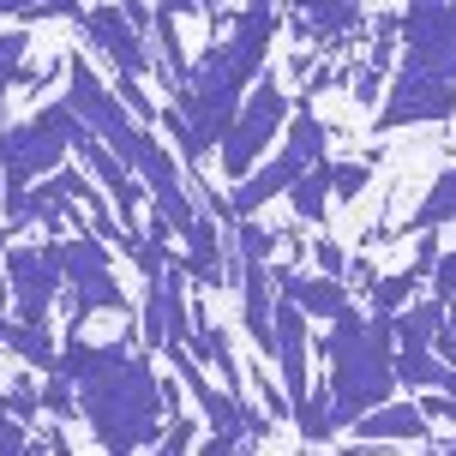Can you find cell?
I'll list each match as a JSON object with an SVG mask.
<instances>
[{
  "instance_id": "obj_16",
  "label": "cell",
  "mask_w": 456,
  "mask_h": 456,
  "mask_svg": "<svg viewBox=\"0 0 456 456\" xmlns=\"http://www.w3.org/2000/svg\"><path fill=\"white\" fill-rule=\"evenodd\" d=\"M289 205H295V223H324V205H330V157L300 168L295 186H289Z\"/></svg>"
},
{
  "instance_id": "obj_8",
  "label": "cell",
  "mask_w": 456,
  "mask_h": 456,
  "mask_svg": "<svg viewBox=\"0 0 456 456\" xmlns=\"http://www.w3.org/2000/svg\"><path fill=\"white\" fill-rule=\"evenodd\" d=\"M6 289H12V319L48 324V313H54V295L67 289L61 258H54V240H48V247L6 240Z\"/></svg>"
},
{
  "instance_id": "obj_7",
  "label": "cell",
  "mask_w": 456,
  "mask_h": 456,
  "mask_svg": "<svg viewBox=\"0 0 456 456\" xmlns=\"http://www.w3.org/2000/svg\"><path fill=\"white\" fill-rule=\"evenodd\" d=\"M390 102L379 114V126L396 133V126H438V120H451L456 114V72H438L427 61H414L403 54V67L390 72Z\"/></svg>"
},
{
  "instance_id": "obj_29",
  "label": "cell",
  "mask_w": 456,
  "mask_h": 456,
  "mask_svg": "<svg viewBox=\"0 0 456 456\" xmlns=\"http://www.w3.org/2000/svg\"><path fill=\"white\" fill-rule=\"evenodd\" d=\"M444 451H456V438H451V444H444Z\"/></svg>"
},
{
  "instance_id": "obj_19",
  "label": "cell",
  "mask_w": 456,
  "mask_h": 456,
  "mask_svg": "<svg viewBox=\"0 0 456 456\" xmlns=\"http://www.w3.org/2000/svg\"><path fill=\"white\" fill-rule=\"evenodd\" d=\"M390 324H396V342H433V330L444 324V300H403L396 313H390Z\"/></svg>"
},
{
  "instance_id": "obj_9",
  "label": "cell",
  "mask_w": 456,
  "mask_h": 456,
  "mask_svg": "<svg viewBox=\"0 0 456 456\" xmlns=\"http://www.w3.org/2000/svg\"><path fill=\"white\" fill-rule=\"evenodd\" d=\"M78 30H85L91 48L109 54L120 78H151V72H157L151 48H144V30L120 12V0H114V6H85V12H78Z\"/></svg>"
},
{
  "instance_id": "obj_25",
  "label": "cell",
  "mask_w": 456,
  "mask_h": 456,
  "mask_svg": "<svg viewBox=\"0 0 456 456\" xmlns=\"http://www.w3.org/2000/svg\"><path fill=\"white\" fill-rule=\"evenodd\" d=\"M19 451H30V433H24L19 414L0 409V456H19Z\"/></svg>"
},
{
  "instance_id": "obj_11",
  "label": "cell",
  "mask_w": 456,
  "mask_h": 456,
  "mask_svg": "<svg viewBox=\"0 0 456 456\" xmlns=\"http://www.w3.org/2000/svg\"><path fill=\"white\" fill-rule=\"evenodd\" d=\"M271 324H276V372H282V390H289V403H300L306 390H313V319L300 313V300L295 295H276V313H271Z\"/></svg>"
},
{
  "instance_id": "obj_13",
  "label": "cell",
  "mask_w": 456,
  "mask_h": 456,
  "mask_svg": "<svg viewBox=\"0 0 456 456\" xmlns=\"http://www.w3.org/2000/svg\"><path fill=\"white\" fill-rule=\"evenodd\" d=\"M72 151H78V157H85V168H91L96 181H102V192H109L114 216H120V223L133 228V210L144 205V199H151V192H144V181H138L133 168H126V162L114 157V151H109V144H102V138L91 133V126H85V120H78V133H72Z\"/></svg>"
},
{
  "instance_id": "obj_10",
  "label": "cell",
  "mask_w": 456,
  "mask_h": 456,
  "mask_svg": "<svg viewBox=\"0 0 456 456\" xmlns=\"http://www.w3.org/2000/svg\"><path fill=\"white\" fill-rule=\"evenodd\" d=\"M403 54L438 72H456V0H409L403 6Z\"/></svg>"
},
{
  "instance_id": "obj_2",
  "label": "cell",
  "mask_w": 456,
  "mask_h": 456,
  "mask_svg": "<svg viewBox=\"0 0 456 456\" xmlns=\"http://www.w3.org/2000/svg\"><path fill=\"white\" fill-rule=\"evenodd\" d=\"M276 43V6L271 0H247L240 19H228V30H216V43L205 48V61H192V78L175 91V109L186 114V126L175 133L181 157L199 168L205 157H216L228 120L240 109L247 85L265 72Z\"/></svg>"
},
{
  "instance_id": "obj_6",
  "label": "cell",
  "mask_w": 456,
  "mask_h": 456,
  "mask_svg": "<svg viewBox=\"0 0 456 456\" xmlns=\"http://www.w3.org/2000/svg\"><path fill=\"white\" fill-rule=\"evenodd\" d=\"M289 114H295V96L282 91L276 78H265L252 96H240V109H234V120H228L223 144H216V162H223L228 181H240V175H252V162L271 151V138L289 126Z\"/></svg>"
},
{
  "instance_id": "obj_18",
  "label": "cell",
  "mask_w": 456,
  "mask_h": 456,
  "mask_svg": "<svg viewBox=\"0 0 456 456\" xmlns=\"http://www.w3.org/2000/svg\"><path fill=\"white\" fill-rule=\"evenodd\" d=\"M282 144H289L300 162H324L330 126H324L319 114H313V102H295V114H289V138H282Z\"/></svg>"
},
{
  "instance_id": "obj_5",
  "label": "cell",
  "mask_w": 456,
  "mask_h": 456,
  "mask_svg": "<svg viewBox=\"0 0 456 456\" xmlns=\"http://www.w3.org/2000/svg\"><path fill=\"white\" fill-rule=\"evenodd\" d=\"M54 258H61V276L72 289V324H85L91 313H126V289L114 282L109 240L96 228H78L67 240H54Z\"/></svg>"
},
{
  "instance_id": "obj_27",
  "label": "cell",
  "mask_w": 456,
  "mask_h": 456,
  "mask_svg": "<svg viewBox=\"0 0 456 456\" xmlns=\"http://www.w3.org/2000/svg\"><path fill=\"white\" fill-rule=\"evenodd\" d=\"M427 282H433L438 300H456V252H438V265H433V276H427Z\"/></svg>"
},
{
  "instance_id": "obj_23",
  "label": "cell",
  "mask_w": 456,
  "mask_h": 456,
  "mask_svg": "<svg viewBox=\"0 0 456 456\" xmlns=\"http://www.w3.org/2000/svg\"><path fill=\"white\" fill-rule=\"evenodd\" d=\"M372 181V162H330V199H361Z\"/></svg>"
},
{
  "instance_id": "obj_26",
  "label": "cell",
  "mask_w": 456,
  "mask_h": 456,
  "mask_svg": "<svg viewBox=\"0 0 456 456\" xmlns=\"http://www.w3.org/2000/svg\"><path fill=\"white\" fill-rule=\"evenodd\" d=\"M313 265H319L324 276H342V271H348V252H342L337 240H324V234H319V240H313Z\"/></svg>"
},
{
  "instance_id": "obj_21",
  "label": "cell",
  "mask_w": 456,
  "mask_h": 456,
  "mask_svg": "<svg viewBox=\"0 0 456 456\" xmlns=\"http://www.w3.org/2000/svg\"><path fill=\"white\" fill-rule=\"evenodd\" d=\"M78 0H0V19H78Z\"/></svg>"
},
{
  "instance_id": "obj_24",
  "label": "cell",
  "mask_w": 456,
  "mask_h": 456,
  "mask_svg": "<svg viewBox=\"0 0 456 456\" xmlns=\"http://www.w3.org/2000/svg\"><path fill=\"white\" fill-rule=\"evenodd\" d=\"M192 444H199V427H192V420H186V414H168V427H162V438H157V451H192Z\"/></svg>"
},
{
  "instance_id": "obj_22",
  "label": "cell",
  "mask_w": 456,
  "mask_h": 456,
  "mask_svg": "<svg viewBox=\"0 0 456 456\" xmlns=\"http://www.w3.org/2000/svg\"><path fill=\"white\" fill-rule=\"evenodd\" d=\"M24 48H30L24 30H0V109H6V91L19 85V72H24Z\"/></svg>"
},
{
  "instance_id": "obj_28",
  "label": "cell",
  "mask_w": 456,
  "mask_h": 456,
  "mask_svg": "<svg viewBox=\"0 0 456 456\" xmlns=\"http://www.w3.org/2000/svg\"><path fill=\"white\" fill-rule=\"evenodd\" d=\"M168 12H210V30H228L223 24V0H157Z\"/></svg>"
},
{
  "instance_id": "obj_15",
  "label": "cell",
  "mask_w": 456,
  "mask_h": 456,
  "mask_svg": "<svg viewBox=\"0 0 456 456\" xmlns=\"http://www.w3.org/2000/svg\"><path fill=\"white\" fill-rule=\"evenodd\" d=\"M361 444H427V409L420 403H379L354 420Z\"/></svg>"
},
{
  "instance_id": "obj_4",
  "label": "cell",
  "mask_w": 456,
  "mask_h": 456,
  "mask_svg": "<svg viewBox=\"0 0 456 456\" xmlns=\"http://www.w3.org/2000/svg\"><path fill=\"white\" fill-rule=\"evenodd\" d=\"M72 133H78V114L67 109V96L48 102V109H37L30 120H19V126H6V133H0V186L19 192V186L54 175L72 151Z\"/></svg>"
},
{
  "instance_id": "obj_12",
  "label": "cell",
  "mask_w": 456,
  "mask_h": 456,
  "mask_svg": "<svg viewBox=\"0 0 456 456\" xmlns=\"http://www.w3.org/2000/svg\"><path fill=\"white\" fill-rule=\"evenodd\" d=\"M366 24V0H289V30L313 48H348Z\"/></svg>"
},
{
  "instance_id": "obj_17",
  "label": "cell",
  "mask_w": 456,
  "mask_h": 456,
  "mask_svg": "<svg viewBox=\"0 0 456 456\" xmlns=\"http://www.w3.org/2000/svg\"><path fill=\"white\" fill-rule=\"evenodd\" d=\"M6 354L12 361H24L30 372H54V361H61V348H54V337H48V324H12V337H6Z\"/></svg>"
},
{
  "instance_id": "obj_3",
  "label": "cell",
  "mask_w": 456,
  "mask_h": 456,
  "mask_svg": "<svg viewBox=\"0 0 456 456\" xmlns=\"http://www.w3.org/2000/svg\"><path fill=\"white\" fill-rule=\"evenodd\" d=\"M319 354L330 361V414L337 427H354L366 409L390 403L396 390V324L390 313L372 306V319H361L354 306L330 319L319 337Z\"/></svg>"
},
{
  "instance_id": "obj_1",
  "label": "cell",
  "mask_w": 456,
  "mask_h": 456,
  "mask_svg": "<svg viewBox=\"0 0 456 456\" xmlns=\"http://www.w3.org/2000/svg\"><path fill=\"white\" fill-rule=\"evenodd\" d=\"M54 372L72 379L78 414L91 420L102 451L114 456L157 451L162 427H168V396H162V379L151 372V348L133 330H120L114 342H85L72 330Z\"/></svg>"
},
{
  "instance_id": "obj_20",
  "label": "cell",
  "mask_w": 456,
  "mask_h": 456,
  "mask_svg": "<svg viewBox=\"0 0 456 456\" xmlns=\"http://www.w3.org/2000/svg\"><path fill=\"white\" fill-rule=\"evenodd\" d=\"M444 223H456V162L444 168V175H438L433 192H427V199L414 205V216H409L414 234H420V228H444Z\"/></svg>"
},
{
  "instance_id": "obj_14",
  "label": "cell",
  "mask_w": 456,
  "mask_h": 456,
  "mask_svg": "<svg viewBox=\"0 0 456 456\" xmlns=\"http://www.w3.org/2000/svg\"><path fill=\"white\" fill-rule=\"evenodd\" d=\"M276 276V295H295L300 300V313L306 319H337V313H348L354 306V295H348V282L342 276H306V271H295V265H282V271H271Z\"/></svg>"
}]
</instances>
